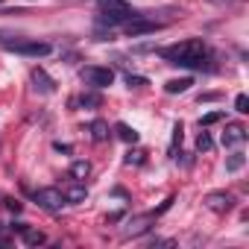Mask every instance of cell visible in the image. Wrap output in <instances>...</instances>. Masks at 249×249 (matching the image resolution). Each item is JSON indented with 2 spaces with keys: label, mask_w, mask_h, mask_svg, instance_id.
<instances>
[{
  "label": "cell",
  "mask_w": 249,
  "mask_h": 249,
  "mask_svg": "<svg viewBox=\"0 0 249 249\" xmlns=\"http://www.w3.org/2000/svg\"><path fill=\"white\" fill-rule=\"evenodd\" d=\"M33 82H36V91H41V94H56V82L41 71V68H33Z\"/></svg>",
  "instance_id": "obj_10"
},
{
  "label": "cell",
  "mask_w": 249,
  "mask_h": 249,
  "mask_svg": "<svg viewBox=\"0 0 249 249\" xmlns=\"http://www.w3.org/2000/svg\"><path fill=\"white\" fill-rule=\"evenodd\" d=\"M220 120H223V111H208V114H202L199 126H211V123H220Z\"/></svg>",
  "instance_id": "obj_19"
},
{
  "label": "cell",
  "mask_w": 249,
  "mask_h": 249,
  "mask_svg": "<svg viewBox=\"0 0 249 249\" xmlns=\"http://www.w3.org/2000/svg\"><path fill=\"white\" fill-rule=\"evenodd\" d=\"M33 199H36L44 211H59V208L65 205V194H62L59 188H38V191L33 194Z\"/></svg>",
  "instance_id": "obj_5"
},
{
  "label": "cell",
  "mask_w": 249,
  "mask_h": 249,
  "mask_svg": "<svg viewBox=\"0 0 249 249\" xmlns=\"http://www.w3.org/2000/svg\"><path fill=\"white\" fill-rule=\"evenodd\" d=\"M18 234H21V240H24L27 246H41V243L47 240V237H44V231H38V229H30V226H24Z\"/></svg>",
  "instance_id": "obj_11"
},
{
  "label": "cell",
  "mask_w": 249,
  "mask_h": 249,
  "mask_svg": "<svg viewBox=\"0 0 249 249\" xmlns=\"http://www.w3.org/2000/svg\"><path fill=\"white\" fill-rule=\"evenodd\" d=\"M126 164H144V153H141V150L129 153V156H126Z\"/></svg>",
  "instance_id": "obj_23"
},
{
  "label": "cell",
  "mask_w": 249,
  "mask_h": 249,
  "mask_svg": "<svg viewBox=\"0 0 249 249\" xmlns=\"http://www.w3.org/2000/svg\"><path fill=\"white\" fill-rule=\"evenodd\" d=\"M62 194H65V202H85V196H88L85 185H73V188H68Z\"/></svg>",
  "instance_id": "obj_14"
},
{
  "label": "cell",
  "mask_w": 249,
  "mask_h": 249,
  "mask_svg": "<svg viewBox=\"0 0 249 249\" xmlns=\"http://www.w3.org/2000/svg\"><path fill=\"white\" fill-rule=\"evenodd\" d=\"M182 132H185V126H182V120H179L176 126H173V147H176V144H182Z\"/></svg>",
  "instance_id": "obj_24"
},
{
  "label": "cell",
  "mask_w": 249,
  "mask_h": 249,
  "mask_svg": "<svg viewBox=\"0 0 249 249\" xmlns=\"http://www.w3.org/2000/svg\"><path fill=\"white\" fill-rule=\"evenodd\" d=\"M153 217H156V214H147V217H135V220H129L126 229H123V234H126V237H138V234H144V231L150 229Z\"/></svg>",
  "instance_id": "obj_9"
},
{
  "label": "cell",
  "mask_w": 249,
  "mask_h": 249,
  "mask_svg": "<svg viewBox=\"0 0 249 249\" xmlns=\"http://www.w3.org/2000/svg\"><path fill=\"white\" fill-rule=\"evenodd\" d=\"M126 85H129V88H141V85H147V76H132V73H129V76H126Z\"/></svg>",
  "instance_id": "obj_21"
},
{
  "label": "cell",
  "mask_w": 249,
  "mask_h": 249,
  "mask_svg": "<svg viewBox=\"0 0 249 249\" xmlns=\"http://www.w3.org/2000/svg\"><path fill=\"white\" fill-rule=\"evenodd\" d=\"M114 132H117V138H120V141H126V144H135V141H138V132L129 126V123H117Z\"/></svg>",
  "instance_id": "obj_13"
},
{
  "label": "cell",
  "mask_w": 249,
  "mask_h": 249,
  "mask_svg": "<svg viewBox=\"0 0 249 249\" xmlns=\"http://www.w3.org/2000/svg\"><path fill=\"white\" fill-rule=\"evenodd\" d=\"M191 85H194V79H191V76H182V79H170V82H164V91H167V94H185Z\"/></svg>",
  "instance_id": "obj_12"
},
{
  "label": "cell",
  "mask_w": 249,
  "mask_h": 249,
  "mask_svg": "<svg viewBox=\"0 0 249 249\" xmlns=\"http://www.w3.org/2000/svg\"><path fill=\"white\" fill-rule=\"evenodd\" d=\"M246 141V129L240 126V123H229L226 132H223V147H237Z\"/></svg>",
  "instance_id": "obj_8"
},
{
  "label": "cell",
  "mask_w": 249,
  "mask_h": 249,
  "mask_svg": "<svg viewBox=\"0 0 249 249\" xmlns=\"http://www.w3.org/2000/svg\"><path fill=\"white\" fill-rule=\"evenodd\" d=\"M91 173V164L88 161H73L71 164V179H76V182H85V176Z\"/></svg>",
  "instance_id": "obj_15"
},
{
  "label": "cell",
  "mask_w": 249,
  "mask_h": 249,
  "mask_svg": "<svg viewBox=\"0 0 249 249\" xmlns=\"http://www.w3.org/2000/svg\"><path fill=\"white\" fill-rule=\"evenodd\" d=\"M6 208H9V211H15V214H18V211H21V202H18V199H6Z\"/></svg>",
  "instance_id": "obj_25"
},
{
  "label": "cell",
  "mask_w": 249,
  "mask_h": 249,
  "mask_svg": "<svg viewBox=\"0 0 249 249\" xmlns=\"http://www.w3.org/2000/svg\"><path fill=\"white\" fill-rule=\"evenodd\" d=\"M231 194H226V191H214V194H208L205 196V205L211 208V211H217V214H226L229 208H231Z\"/></svg>",
  "instance_id": "obj_7"
},
{
  "label": "cell",
  "mask_w": 249,
  "mask_h": 249,
  "mask_svg": "<svg viewBox=\"0 0 249 249\" xmlns=\"http://www.w3.org/2000/svg\"><path fill=\"white\" fill-rule=\"evenodd\" d=\"M156 30H161V24L159 21H147V18H132V21H126V36L129 38H135V36H147V33H156Z\"/></svg>",
  "instance_id": "obj_6"
},
{
  "label": "cell",
  "mask_w": 249,
  "mask_h": 249,
  "mask_svg": "<svg viewBox=\"0 0 249 249\" xmlns=\"http://www.w3.org/2000/svg\"><path fill=\"white\" fill-rule=\"evenodd\" d=\"M234 108H237L240 114H246V111H249V97H246V94H237V97H234Z\"/></svg>",
  "instance_id": "obj_20"
},
{
  "label": "cell",
  "mask_w": 249,
  "mask_h": 249,
  "mask_svg": "<svg viewBox=\"0 0 249 249\" xmlns=\"http://www.w3.org/2000/svg\"><path fill=\"white\" fill-rule=\"evenodd\" d=\"M243 164H246V156H243V153H231V156L226 159V170H229V173H237Z\"/></svg>",
  "instance_id": "obj_16"
},
{
  "label": "cell",
  "mask_w": 249,
  "mask_h": 249,
  "mask_svg": "<svg viewBox=\"0 0 249 249\" xmlns=\"http://www.w3.org/2000/svg\"><path fill=\"white\" fill-rule=\"evenodd\" d=\"M79 103H82V106H100V94H82Z\"/></svg>",
  "instance_id": "obj_22"
},
{
  "label": "cell",
  "mask_w": 249,
  "mask_h": 249,
  "mask_svg": "<svg viewBox=\"0 0 249 249\" xmlns=\"http://www.w3.org/2000/svg\"><path fill=\"white\" fill-rule=\"evenodd\" d=\"M79 76H82V82H88L91 88H106V85L114 82V71H111V68H97V65L82 68Z\"/></svg>",
  "instance_id": "obj_4"
},
{
  "label": "cell",
  "mask_w": 249,
  "mask_h": 249,
  "mask_svg": "<svg viewBox=\"0 0 249 249\" xmlns=\"http://www.w3.org/2000/svg\"><path fill=\"white\" fill-rule=\"evenodd\" d=\"M88 129H91V138H94V141H106V138H108V126H106L103 120H94Z\"/></svg>",
  "instance_id": "obj_17"
},
{
  "label": "cell",
  "mask_w": 249,
  "mask_h": 249,
  "mask_svg": "<svg viewBox=\"0 0 249 249\" xmlns=\"http://www.w3.org/2000/svg\"><path fill=\"white\" fill-rule=\"evenodd\" d=\"M6 50L12 53H21V56H30V59H41V56H50V44L47 41H24V38H15V41H3Z\"/></svg>",
  "instance_id": "obj_3"
},
{
  "label": "cell",
  "mask_w": 249,
  "mask_h": 249,
  "mask_svg": "<svg viewBox=\"0 0 249 249\" xmlns=\"http://www.w3.org/2000/svg\"><path fill=\"white\" fill-rule=\"evenodd\" d=\"M100 3V24H106V27H117V24H126V21H132V18H138V12H132L129 9V3L126 0H97Z\"/></svg>",
  "instance_id": "obj_2"
},
{
  "label": "cell",
  "mask_w": 249,
  "mask_h": 249,
  "mask_svg": "<svg viewBox=\"0 0 249 249\" xmlns=\"http://www.w3.org/2000/svg\"><path fill=\"white\" fill-rule=\"evenodd\" d=\"M161 56L176 68H202V59L208 56V47H205L202 38H185L173 47H164Z\"/></svg>",
  "instance_id": "obj_1"
},
{
  "label": "cell",
  "mask_w": 249,
  "mask_h": 249,
  "mask_svg": "<svg viewBox=\"0 0 249 249\" xmlns=\"http://www.w3.org/2000/svg\"><path fill=\"white\" fill-rule=\"evenodd\" d=\"M211 147H214L211 135H208V132H199V135H196V150H199V153H208Z\"/></svg>",
  "instance_id": "obj_18"
}]
</instances>
